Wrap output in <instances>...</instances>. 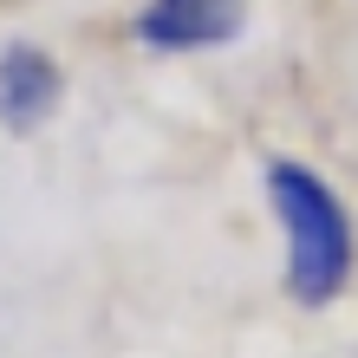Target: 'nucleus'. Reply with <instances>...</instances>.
<instances>
[{
  "label": "nucleus",
  "mask_w": 358,
  "mask_h": 358,
  "mask_svg": "<svg viewBox=\"0 0 358 358\" xmlns=\"http://www.w3.org/2000/svg\"><path fill=\"white\" fill-rule=\"evenodd\" d=\"M248 20V0H143L131 33L157 52H208L228 46Z\"/></svg>",
  "instance_id": "2"
},
{
  "label": "nucleus",
  "mask_w": 358,
  "mask_h": 358,
  "mask_svg": "<svg viewBox=\"0 0 358 358\" xmlns=\"http://www.w3.org/2000/svg\"><path fill=\"white\" fill-rule=\"evenodd\" d=\"M267 208L280 222V287L293 306H332L358 273V222L313 163H267Z\"/></svg>",
  "instance_id": "1"
},
{
  "label": "nucleus",
  "mask_w": 358,
  "mask_h": 358,
  "mask_svg": "<svg viewBox=\"0 0 358 358\" xmlns=\"http://www.w3.org/2000/svg\"><path fill=\"white\" fill-rule=\"evenodd\" d=\"M59 98H66L59 59L46 46H33V39H13L0 52V124L7 131H33V124H46L59 111Z\"/></svg>",
  "instance_id": "3"
}]
</instances>
